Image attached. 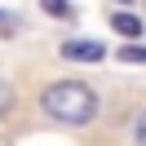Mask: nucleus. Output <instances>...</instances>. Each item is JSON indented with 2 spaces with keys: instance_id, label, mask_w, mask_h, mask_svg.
<instances>
[{
  "instance_id": "nucleus-3",
  "label": "nucleus",
  "mask_w": 146,
  "mask_h": 146,
  "mask_svg": "<svg viewBox=\"0 0 146 146\" xmlns=\"http://www.w3.org/2000/svg\"><path fill=\"white\" fill-rule=\"evenodd\" d=\"M111 27H115L119 36H128V40H137V36H142V18H137V13H124V9H119V13H111Z\"/></svg>"
},
{
  "instance_id": "nucleus-6",
  "label": "nucleus",
  "mask_w": 146,
  "mask_h": 146,
  "mask_svg": "<svg viewBox=\"0 0 146 146\" xmlns=\"http://www.w3.org/2000/svg\"><path fill=\"white\" fill-rule=\"evenodd\" d=\"M9 106H13V84L5 80V75H0V115H5Z\"/></svg>"
},
{
  "instance_id": "nucleus-1",
  "label": "nucleus",
  "mask_w": 146,
  "mask_h": 146,
  "mask_svg": "<svg viewBox=\"0 0 146 146\" xmlns=\"http://www.w3.org/2000/svg\"><path fill=\"white\" fill-rule=\"evenodd\" d=\"M40 111L66 128H84V124L98 119V93L80 80H58L40 93Z\"/></svg>"
},
{
  "instance_id": "nucleus-7",
  "label": "nucleus",
  "mask_w": 146,
  "mask_h": 146,
  "mask_svg": "<svg viewBox=\"0 0 146 146\" xmlns=\"http://www.w3.org/2000/svg\"><path fill=\"white\" fill-rule=\"evenodd\" d=\"M133 137H137V146H146V111L137 115V128H133Z\"/></svg>"
},
{
  "instance_id": "nucleus-2",
  "label": "nucleus",
  "mask_w": 146,
  "mask_h": 146,
  "mask_svg": "<svg viewBox=\"0 0 146 146\" xmlns=\"http://www.w3.org/2000/svg\"><path fill=\"white\" fill-rule=\"evenodd\" d=\"M62 58L66 62H102V58H106V44H102V40H66Z\"/></svg>"
},
{
  "instance_id": "nucleus-5",
  "label": "nucleus",
  "mask_w": 146,
  "mask_h": 146,
  "mask_svg": "<svg viewBox=\"0 0 146 146\" xmlns=\"http://www.w3.org/2000/svg\"><path fill=\"white\" fill-rule=\"evenodd\" d=\"M119 62H146V49L142 44H124L119 49Z\"/></svg>"
},
{
  "instance_id": "nucleus-4",
  "label": "nucleus",
  "mask_w": 146,
  "mask_h": 146,
  "mask_svg": "<svg viewBox=\"0 0 146 146\" xmlns=\"http://www.w3.org/2000/svg\"><path fill=\"white\" fill-rule=\"evenodd\" d=\"M40 9L53 13V18H71V5H66V0H40Z\"/></svg>"
},
{
  "instance_id": "nucleus-8",
  "label": "nucleus",
  "mask_w": 146,
  "mask_h": 146,
  "mask_svg": "<svg viewBox=\"0 0 146 146\" xmlns=\"http://www.w3.org/2000/svg\"><path fill=\"white\" fill-rule=\"evenodd\" d=\"M13 31H18V22H13L9 13H0V36H13Z\"/></svg>"
}]
</instances>
